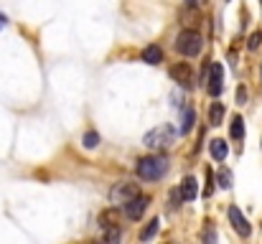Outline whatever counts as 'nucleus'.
<instances>
[{
	"mask_svg": "<svg viewBox=\"0 0 262 244\" xmlns=\"http://www.w3.org/2000/svg\"><path fill=\"white\" fill-rule=\"evenodd\" d=\"M260 46H262V31H255V33L250 36V41H247V49H250V51H257Z\"/></svg>",
	"mask_w": 262,
	"mask_h": 244,
	"instance_id": "a211bd4d",
	"label": "nucleus"
},
{
	"mask_svg": "<svg viewBox=\"0 0 262 244\" xmlns=\"http://www.w3.org/2000/svg\"><path fill=\"white\" fill-rule=\"evenodd\" d=\"M209 153H211V158H214L216 163H224V158L229 156V145H227V140H222V138L209 140Z\"/></svg>",
	"mask_w": 262,
	"mask_h": 244,
	"instance_id": "1a4fd4ad",
	"label": "nucleus"
},
{
	"mask_svg": "<svg viewBox=\"0 0 262 244\" xmlns=\"http://www.w3.org/2000/svg\"><path fill=\"white\" fill-rule=\"evenodd\" d=\"M145 64H150V66H156V64H161L163 61V49L161 46H156V43H150V46H145L143 49V56H140Z\"/></svg>",
	"mask_w": 262,
	"mask_h": 244,
	"instance_id": "9b49d317",
	"label": "nucleus"
},
{
	"mask_svg": "<svg viewBox=\"0 0 262 244\" xmlns=\"http://www.w3.org/2000/svg\"><path fill=\"white\" fill-rule=\"evenodd\" d=\"M102 227L107 229V227H117V221H120V214H117V209H107L104 214H102Z\"/></svg>",
	"mask_w": 262,
	"mask_h": 244,
	"instance_id": "2eb2a0df",
	"label": "nucleus"
},
{
	"mask_svg": "<svg viewBox=\"0 0 262 244\" xmlns=\"http://www.w3.org/2000/svg\"><path fill=\"white\" fill-rule=\"evenodd\" d=\"M201 46H204V38H201V33L193 31V28L181 31L178 38H176V51L183 54V56H199V54H201Z\"/></svg>",
	"mask_w": 262,
	"mask_h": 244,
	"instance_id": "7ed1b4c3",
	"label": "nucleus"
},
{
	"mask_svg": "<svg viewBox=\"0 0 262 244\" xmlns=\"http://www.w3.org/2000/svg\"><path fill=\"white\" fill-rule=\"evenodd\" d=\"M224 112H227V109H224V104H222L219 99L211 102V107H209V125H211V127H219L222 120H224Z\"/></svg>",
	"mask_w": 262,
	"mask_h": 244,
	"instance_id": "f8f14e48",
	"label": "nucleus"
},
{
	"mask_svg": "<svg viewBox=\"0 0 262 244\" xmlns=\"http://www.w3.org/2000/svg\"><path fill=\"white\" fill-rule=\"evenodd\" d=\"M171 79L176 84H181V86H186V89H191L193 86V69L186 61H178V64L171 66Z\"/></svg>",
	"mask_w": 262,
	"mask_h": 244,
	"instance_id": "0eeeda50",
	"label": "nucleus"
},
{
	"mask_svg": "<svg viewBox=\"0 0 262 244\" xmlns=\"http://www.w3.org/2000/svg\"><path fill=\"white\" fill-rule=\"evenodd\" d=\"M158 229H161V219L156 216V219H150V221H148V227L140 232V239H143V242H150V239L158 234Z\"/></svg>",
	"mask_w": 262,
	"mask_h": 244,
	"instance_id": "4468645a",
	"label": "nucleus"
},
{
	"mask_svg": "<svg viewBox=\"0 0 262 244\" xmlns=\"http://www.w3.org/2000/svg\"><path fill=\"white\" fill-rule=\"evenodd\" d=\"M229 135H232V140H237V143H242V140H245V120H242L239 115H234V117H232Z\"/></svg>",
	"mask_w": 262,
	"mask_h": 244,
	"instance_id": "ddd939ff",
	"label": "nucleus"
},
{
	"mask_svg": "<svg viewBox=\"0 0 262 244\" xmlns=\"http://www.w3.org/2000/svg\"><path fill=\"white\" fill-rule=\"evenodd\" d=\"M148 206H150V198L143 196V193H138V196H133L130 201H125V216H127L130 221H140L143 214L148 211Z\"/></svg>",
	"mask_w": 262,
	"mask_h": 244,
	"instance_id": "20e7f679",
	"label": "nucleus"
},
{
	"mask_svg": "<svg viewBox=\"0 0 262 244\" xmlns=\"http://www.w3.org/2000/svg\"><path fill=\"white\" fill-rule=\"evenodd\" d=\"M199 196V181L193 175H186L183 183H181V198L183 201H193Z\"/></svg>",
	"mask_w": 262,
	"mask_h": 244,
	"instance_id": "9d476101",
	"label": "nucleus"
},
{
	"mask_svg": "<svg viewBox=\"0 0 262 244\" xmlns=\"http://www.w3.org/2000/svg\"><path fill=\"white\" fill-rule=\"evenodd\" d=\"M140 193V186L138 183H117L112 191H110V201L112 204H125V201H130L133 196H138Z\"/></svg>",
	"mask_w": 262,
	"mask_h": 244,
	"instance_id": "423d86ee",
	"label": "nucleus"
},
{
	"mask_svg": "<svg viewBox=\"0 0 262 244\" xmlns=\"http://www.w3.org/2000/svg\"><path fill=\"white\" fill-rule=\"evenodd\" d=\"M247 102V86H237V104Z\"/></svg>",
	"mask_w": 262,
	"mask_h": 244,
	"instance_id": "412c9836",
	"label": "nucleus"
},
{
	"mask_svg": "<svg viewBox=\"0 0 262 244\" xmlns=\"http://www.w3.org/2000/svg\"><path fill=\"white\" fill-rule=\"evenodd\" d=\"M191 127H193V112L188 109V112L183 115V122H181V130H178V132H188Z\"/></svg>",
	"mask_w": 262,
	"mask_h": 244,
	"instance_id": "6ab92c4d",
	"label": "nucleus"
},
{
	"mask_svg": "<svg viewBox=\"0 0 262 244\" xmlns=\"http://www.w3.org/2000/svg\"><path fill=\"white\" fill-rule=\"evenodd\" d=\"M209 94L216 99L219 94H222V89H224V69H222V64H211V69H209Z\"/></svg>",
	"mask_w": 262,
	"mask_h": 244,
	"instance_id": "6e6552de",
	"label": "nucleus"
},
{
	"mask_svg": "<svg viewBox=\"0 0 262 244\" xmlns=\"http://www.w3.org/2000/svg\"><path fill=\"white\" fill-rule=\"evenodd\" d=\"M82 145H84L87 150H94V148L99 145V135H97L94 130H89V132H84V138H82Z\"/></svg>",
	"mask_w": 262,
	"mask_h": 244,
	"instance_id": "dca6fc26",
	"label": "nucleus"
},
{
	"mask_svg": "<svg viewBox=\"0 0 262 244\" xmlns=\"http://www.w3.org/2000/svg\"><path fill=\"white\" fill-rule=\"evenodd\" d=\"M176 140V130L171 125H158V127H153V130H148L145 132V138H143V145L145 148H150V150H166V148H171Z\"/></svg>",
	"mask_w": 262,
	"mask_h": 244,
	"instance_id": "f03ea898",
	"label": "nucleus"
},
{
	"mask_svg": "<svg viewBox=\"0 0 262 244\" xmlns=\"http://www.w3.org/2000/svg\"><path fill=\"white\" fill-rule=\"evenodd\" d=\"M120 237H122V232L117 227H107V234H104L107 242H120Z\"/></svg>",
	"mask_w": 262,
	"mask_h": 244,
	"instance_id": "aec40b11",
	"label": "nucleus"
},
{
	"mask_svg": "<svg viewBox=\"0 0 262 244\" xmlns=\"http://www.w3.org/2000/svg\"><path fill=\"white\" fill-rule=\"evenodd\" d=\"M216 183H219V188L229 191V188H232V173H229L227 168H222V170H219V178H216Z\"/></svg>",
	"mask_w": 262,
	"mask_h": 244,
	"instance_id": "f3484780",
	"label": "nucleus"
},
{
	"mask_svg": "<svg viewBox=\"0 0 262 244\" xmlns=\"http://www.w3.org/2000/svg\"><path fill=\"white\" fill-rule=\"evenodd\" d=\"M227 216H229V224H232V229L242 237V239H247L250 234H252V227H250V221H247V216L239 211V206H229V211H227Z\"/></svg>",
	"mask_w": 262,
	"mask_h": 244,
	"instance_id": "39448f33",
	"label": "nucleus"
},
{
	"mask_svg": "<svg viewBox=\"0 0 262 244\" xmlns=\"http://www.w3.org/2000/svg\"><path fill=\"white\" fill-rule=\"evenodd\" d=\"M166 170H168V158L166 156H148V158H140L135 163V173L143 181H158V178L166 175Z\"/></svg>",
	"mask_w": 262,
	"mask_h": 244,
	"instance_id": "f257e3e1",
	"label": "nucleus"
}]
</instances>
